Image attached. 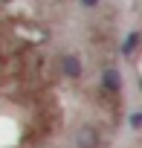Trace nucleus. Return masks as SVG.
Wrapping results in <instances>:
<instances>
[{"mask_svg":"<svg viewBox=\"0 0 142 148\" xmlns=\"http://www.w3.org/2000/svg\"><path fill=\"white\" fill-rule=\"evenodd\" d=\"M76 145L79 148H99V131L93 125H81L76 131Z\"/></svg>","mask_w":142,"mask_h":148,"instance_id":"obj_1","label":"nucleus"},{"mask_svg":"<svg viewBox=\"0 0 142 148\" xmlns=\"http://www.w3.org/2000/svg\"><path fill=\"white\" fill-rule=\"evenodd\" d=\"M61 73L67 79H81V73H84V67H81V58L79 55H61Z\"/></svg>","mask_w":142,"mask_h":148,"instance_id":"obj_2","label":"nucleus"},{"mask_svg":"<svg viewBox=\"0 0 142 148\" xmlns=\"http://www.w3.org/2000/svg\"><path fill=\"white\" fill-rule=\"evenodd\" d=\"M102 87H104L107 93H119V90H122V73L113 70V67H107V70L102 73Z\"/></svg>","mask_w":142,"mask_h":148,"instance_id":"obj_3","label":"nucleus"},{"mask_svg":"<svg viewBox=\"0 0 142 148\" xmlns=\"http://www.w3.org/2000/svg\"><path fill=\"white\" fill-rule=\"evenodd\" d=\"M136 44H139V32H130V35L125 38V44H122V55H130V52L136 49Z\"/></svg>","mask_w":142,"mask_h":148,"instance_id":"obj_4","label":"nucleus"},{"mask_svg":"<svg viewBox=\"0 0 142 148\" xmlns=\"http://www.w3.org/2000/svg\"><path fill=\"white\" fill-rule=\"evenodd\" d=\"M99 3H102V0H81V6H87V9H96Z\"/></svg>","mask_w":142,"mask_h":148,"instance_id":"obj_5","label":"nucleus"}]
</instances>
